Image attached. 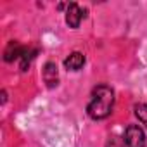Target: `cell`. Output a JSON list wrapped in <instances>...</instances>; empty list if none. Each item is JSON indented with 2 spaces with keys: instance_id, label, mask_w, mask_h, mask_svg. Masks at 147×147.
Segmentation results:
<instances>
[{
  "instance_id": "cell-1",
  "label": "cell",
  "mask_w": 147,
  "mask_h": 147,
  "mask_svg": "<svg viewBox=\"0 0 147 147\" xmlns=\"http://www.w3.org/2000/svg\"><path fill=\"white\" fill-rule=\"evenodd\" d=\"M114 92L107 85H99L92 92V99L87 106V113L92 119H104L113 113Z\"/></svg>"
},
{
  "instance_id": "cell-2",
  "label": "cell",
  "mask_w": 147,
  "mask_h": 147,
  "mask_svg": "<svg viewBox=\"0 0 147 147\" xmlns=\"http://www.w3.org/2000/svg\"><path fill=\"white\" fill-rule=\"evenodd\" d=\"M123 138H125L126 147H145V133L137 125H130Z\"/></svg>"
},
{
  "instance_id": "cell-3",
  "label": "cell",
  "mask_w": 147,
  "mask_h": 147,
  "mask_svg": "<svg viewBox=\"0 0 147 147\" xmlns=\"http://www.w3.org/2000/svg\"><path fill=\"white\" fill-rule=\"evenodd\" d=\"M83 18H85V11H82L80 5H76V4H69V5H67V11H66V23L69 24V28H78Z\"/></svg>"
},
{
  "instance_id": "cell-4",
  "label": "cell",
  "mask_w": 147,
  "mask_h": 147,
  "mask_svg": "<svg viewBox=\"0 0 147 147\" xmlns=\"http://www.w3.org/2000/svg\"><path fill=\"white\" fill-rule=\"evenodd\" d=\"M43 82L47 83L49 88L57 87V83H59V73H57L55 62H47L43 66Z\"/></svg>"
},
{
  "instance_id": "cell-5",
  "label": "cell",
  "mask_w": 147,
  "mask_h": 147,
  "mask_svg": "<svg viewBox=\"0 0 147 147\" xmlns=\"http://www.w3.org/2000/svg\"><path fill=\"white\" fill-rule=\"evenodd\" d=\"M24 47L23 45H19L18 42H11L9 45H7V49L4 50V59L7 61V62H12V61H16V59H21L23 57V54H24Z\"/></svg>"
},
{
  "instance_id": "cell-6",
  "label": "cell",
  "mask_w": 147,
  "mask_h": 147,
  "mask_svg": "<svg viewBox=\"0 0 147 147\" xmlns=\"http://www.w3.org/2000/svg\"><path fill=\"white\" fill-rule=\"evenodd\" d=\"M83 64H85V55L80 54V52H73V54L64 61V66H66L69 71H78V69L83 67Z\"/></svg>"
},
{
  "instance_id": "cell-7",
  "label": "cell",
  "mask_w": 147,
  "mask_h": 147,
  "mask_svg": "<svg viewBox=\"0 0 147 147\" xmlns=\"http://www.w3.org/2000/svg\"><path fill=\"white\" fill-rule=\"evenodd\" d=\"M35 55H36V50H30V49L24 50V54H23V57H21V69H23V71H26V67L30 66V61H31Z\"/></svg>"
},
{
  "instance_id": "cell-8",
  "label": "cell",
  "mask_w": 147,
  "mask_h": 147,
  "mask_svg": "<svg viewBox=\"0 0 147 147\" xmlns=\"http://www.w3.org/2000/svg\"><path fill=\"white\" fill-rule=\"evenodd\" d=\"M135 116L138 118V121H142L144 125H147V104L135 106Z\"/></svg>"
},
{
  "instance_id": "cell-9",
  "label": "cell",
  "mask_w": 147,
  "mask_h": 147,
  "mask_svg": "<svg viewBox=\"0 0 147 147\" xmlns=\"http://www.w3.org/2000/svg\"><path fill=\"white\" fill-rule=\"evenodd\" d=\"M125 145H126L125 138H121L118 135H111L109 140H107V144H106V147H125Z\"/></svg>"
}]
</instances>
